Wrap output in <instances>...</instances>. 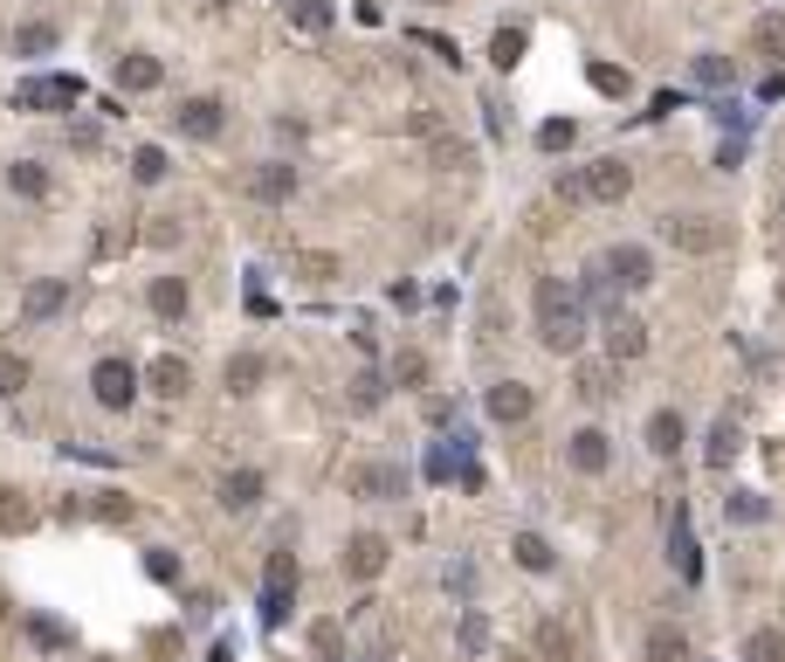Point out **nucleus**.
Returning a JSON list of instances; mask_svg holds the SVG:
<instances>
[{
    "label": "nucleus",
    "mask_w": 785,
    "mask_h": 662,
    "mask_svg": "<svg viewBox=\"0 0 785 662\" xmlns=\"http://www.w3.org/2000/svg\"><path fill=\"white\" fill-rule=\"evenodd\" d=\"M531 318H538V345L559 352V360H572L586 345V304L565 276H538L531 284Z\"/></svg>",
    "instance_id": "f257e3e1"
},
{
    "label": "nucleus",
    "mask_w": 785,
    "mask_h": 662,
    "mask_svg": "<svg viewBox=\"0 0 785 662\" xmlns=\"http://www.w3.org/2000/svg\"><path fill=\"white\" fill-rule=\"evenodd\" d=\"M627 187H634V173H627L620 159H593L579 173H559V194L565 200H593V208H620Z\"/></svg>",
    "instance_id": "f03ea898"
},
{
    "label": "nucleus",
    "mask_w": 785,
    "mask_h": 662,
    "mask_svg": "<svg viewBox=\"0 0 785 662\" xmlns=\"http://www.w3.org/2000/svg\"><path fill=\"white\" fill-rule=\"evenodd\" d=\"M662 242L675 249V256H717V249L730 242V228L717 214H662Z\"/></svg>",
    "instance_id": "7ed1b4c3"
},
{
    "label": "nucleus",
    "mask_w": 785,
    "mask_h": 662,
    "mask_svg": "<svg viewBox=\"0 0 785 662\" xmlns=\"http://www.w3.org/2000/svg\"><path fill=\"white\" fill-rule=\"evenodd\" d=\"M290 600H297V552L283 545V552H269V566H262V628H283Z\"/></svg>",
    "instance_id": "20e7f679"
},
{
    "label": "nucleus",
    "mask_w": 785,
    "mask_h": 662,
    "mask_svg": "<svg viewBox=\"0 0 785 662\" xmlns=\"http://www.w3.org/2000/svg\"><path fill=\"white\" fill-rule=\"evenodd\" d=\"M84 104V76H29L14 84V111H69Z\"/></svg>",
    "instance_id": "39448f33"
},
{
    "label": "nucleus",
    "mask_w": 785,
    "mask_h": 662,
    "mask_svg": "<svg viewBox=\"0 0 785 662\" xmlns=\"http://www.w3.org/2000/svg\"><path fill=\"white\" fill-rule=\"evenodd\" d=\"M90 394H97V407L124 415V407L139 400V366H131V360H97L90 366Z\"/></svg>",
    "instance_id": "423d86ee"
},
{
    "label": "nucleus",
    "mask_w": 785,
    "mask_h": 662,
    "mask_svg": "<svg viewBox=\"0 0 785 662\" xmlns=\"http://www.w3.org/2000/svg\"><path fill=\"white\" fill-rule=\"evenodd\" d=\"M345 490L365 497V504L407 497V470H400V463H352V470H345Z\"/></svg>",
    "instance_id": "0eeeda50"
},
{
    "label": "nucleus",
    "mask_w": 785,
    "mask_h": 662,
    "mask_svg": "<svg viewBox=\"0 0 785 662\" xmlns=\"http://www.w3.org/2000/svg\"><path fill=\"white\" fill-rule=\"evenodd\" d=\"M599 269H607L620 290H648V284H654V256H648L641 242H613L607 256H599Z\"/></svg>",
    "instance_id": "6e6552de"
},
{
    "label": "nucleus",
    "mask_w": 785,
    "mask_h": 662,
    "mask_svg": "<svg viewBox=\"0 0 785 662\" xmlns=\"http://www.w3.org/2000/svg\"><path fill=\"white\" fill-rule=\"evenodd\" d=\"M483 407H489L496 428H523V421H531V407H538V394L523 387V379H496V387L483 394Z\"/></svg>",
    "instance_id": "1a4fd4ad"
},
{
    "label": "nucleus",
    "mask_w": 785,
    "mask_h": 662,
    "mask_svg": "<svg viewBox=\"0 0 785 662\" xmlns=\"http://www.w3.org/2000/svg\"><path fill=\"white\" fill-rule=\"evenodd\" d=\"M290 194H297V166H290V159H262V166H248V200H262V208H283Z\"/></svg>",
    "instance_id": "9d476101"
},
{
    "label": "nucleus",
    "mask_w": 785,
    "mask_h": 662,
    "mask_svg": "<svg viewBox=\"0 0 785 662\" xmlns=\"http://www.w3.org/2000/svg\"><path fill=\"white\" fill-rule=\"evenodd\" d=\"M173 124H179V139H221V124H228V104L221 97H187V104L173 111Z\"/></svg>",
    "instance_id": "9b49d317"
},
{
    "label": "nucleus",
    "mask_w": 785,
    "mask_h": 662,
    "mask_svg": "<svg viewBox=\"0 0 785 662\" xmlns=\"http://www.w3.org/2000/svg\"><path fill=\"white\" fill-rule=\"evenodd\" d=\"M63 311H69V276H35V284L21 290V318H29V324H48Z\"/></svg>",
    "instance_id": "f8f14e48"
},
{
    "label": "nucleus",
    "mask_w": 785,
    "mask_h": 662,
    "mask_svg": "<svg viewBox=\"0 0 785 662\" xmlns=\"http://www.w3.org/2000/svg\"><path fill=\"white\" fill-rule=\"evenodd\" d=\"M565 463L579 470V476H607V470H613V442H607V428H579V435L565 442Z\"/></svg>",
    "instance_id": "ddd939ff"
},
{
    "label": "nucleus",
    "mask_w": 785,
    "mask_h": 662,
    "mask_svg": "<svg viewBox=\"0 0 785 662\" xmlns=\"http://www.w3.org/2000/svg\"><path fill=\"white\" fill-rule=\"evenodd\" d=\"M386 559H393V545L379 539V531H352L345 539V580H379Z\"/></svg>",
    "instance_id": "4468645a"
},
{
    "label": "nucleus",
    "mask_w": 785,
    "mask_h": 662,
    "mask_svg": "<svg viewBox=\"0 0 785 662\" xmlns=\"http://www.w3.org/2000/svg\"><path fill=\"white\" fill-rule=\"evenodd\" d=\"M668 559H675V573H683V587H696V580H703V545H696L683 504H675V518H668Z\"/></svg>",
    "instance_id": "2eb2a0df"
},
{
    "label": "nucleus",
    "mask_w": 785,
    "mask_h": 662,
    "mask_svg": "<svg viewBox=\"0 0 785 662\" xmlns=\"http://www.w3.org/2000/svg\"><path fill=\"white\" fill-rule=\"evenodd\" d=\"M262 490H269V483H262V470H228V476L214 483L221 511H234V518H242V511H255V504H262Z\"/></svg>",
    "instance_id": "dca6fc26"
},
{
    "label": "nucleus",
    "mask_w": 785,
    "mask_h": 662,
    "mask_svg": "<svg viewBox=\"0 0 785 662\" xmlns=\"http://www.w3.org/2000/svg\"><path fill=\"white\" fill-rule=\"evenodd\" d=\"M641 352H648V324H641V318H627V311L607 318V360H613V366H634Z\"/></svg>",
    "instance_id": "f3484780"
},
{
    "label": "nucleus",
    "mask_w": 785,
    "mask_h": 662,
    "mask_svg": "<svg viewBox=\"0 0 785 662\" xmlns=\"http://www.w3.org/2000/svg\"><path fill=\"white\" fill-rule=\"evenodd\" d=\"M159 84H166V63L145 56V48H131V56L118 63V90L124 97H145V90H159Z\"/></svg>",
    "instance_id": "a211bd4d"
},
{
    "label": "nucleus",
    "mask_w": 785,
    "mask_h": 662,
    "mask_svg": "<svg viewBox=\"0 0 785 662\" xmlns=\"http://www.w3.org/2000/svg\"><path fill=\"white\" fill-rule=\"evenodd\" d=\"M145 304H152V318H187V304H194V290H187V276H152L145 284Z\"/></svg>",
    "instance_id": "6ab92c4d"
},
{
    "label": "nucleus",
    "mask_w": 785,
    "mask_h": 662,
    "mask_svg": "<svg viewBox=\"0 0 785 662\" xmlns=\"http://www.w3.org/2000/svg\"><path fill=\"white\" fill-rule=\"evenodd\" d=\"M579 304H586V318H593V311H599V318H620V284L593 263V269L579 276Z\"/></svg>",
    "instance_id": "aec40b11"
},
{
    "label": "nucleus",
    "mask_w": 785,
    "mask_h": 662,
    "mask_svg": "<svg viewBox=\"0 0 785 662\" xmlns=\"http://www.w3.org/2000/svg\"><path fill=\"white\" fill-rule=\"evenodd\" d=\"M510 559H517L523 573H559V552H552L544 531H517V539H510Z\"/></svg>",
    "instance_id": "412c9836"
},
{
    "label": "nucleus",
    "mask_w": 785,
    "mask_h": 662,
    "mask_svg": "<svg viewBox=\"0 0 785 662\" xmlns=\"http://www.w3.org/2000/svg\"><path fill=\"white\" fill-rule=\"evenodd\" d=\"M221 379H228V394H255L262 379H269V360H262V352H228Z\"/></svg>",
    "instance_id": "4be33fe9"
},
{
    "label": "nucleus",
    "mask_w": 785,
    "mask_h": 662,
    "mask_svg": "<svg viewBox=\"0 0 785 662\" xmlns=\"http://www.w3.org/2000/svg\"><path fill=\"white\" fill-rule=\"evenodd\" d=\"M738 449H744V428L730 421V415H717V428H710V449H703V463H710V470H730V463H738Z\"/></svg>",
    "instance_id": "5701e85b"
},
{
    "label": "nucleus",
    "mask_w": 785,
    "mask_h": 662,
    "mask_svg": "<svg viewBox=\"0 0 785 662\" xmlns=\"http://www.w3.org/2000/svg\"><path fill=\"white\" fill-rule=\"evenodd\" d=\"M145 379H152V394H166V400H179L194 387V373H187V360H173V352H159V360L145 366Z\"/></svg>",
    "instance_id": "b1692460"
},
{
    "label": "nucleus",
    "mask_w": 785,
    "mask_h": 662,
    "mask_svg": "<svg viewBox=\"0 0 785 662\" xmlns=\"http://www.w3.org/2000/svg\"><path fill=\"white\" fill-rule=\"evenodd\" d=\"M683 449V415L675 407H654L648 415V455H675Z\"/></svg>",
    "instance_id": "393cba45"
},
{
    "label": "nucleus",
    "mask_w": 785,
    "mask_h": 662,
    "mask_svg": "<svg viewBox=\"0 0 785 662\" xmlns=\"http://www.w3.org/2000/svg\"><path fill=\"white\" fill-rule=\"evenodd\" d=\"M751 48H758V56H765V63H785V8H778V14H758V21H751Z\"/></svg>",
    "instance_id": "a878e982"
},
{
    "label": "nucleus",
    "mask_w": 785,
    "mask_h": 662,
    "mask_svg": "<svg viewBox=\"0 0 785 662\" xmlns=\"http://www.w3.org/2000/svg\"><path fill=\"white\" fill-rule=\"evenodd\" d=\"M689 76H696L703 90H730V84H738V63H730V56H717V48H703V56L689 63Z\"/></svg>",
    "instance_id": "bb28decb"
},
{
    "label": "nucleus",
    "mask_w": 785,
    "mask_h": 662,
    "mask_svg": "<svg viewBox=\"0 0 785 662\" xmlns=\"http://www.w3.org/2000/svg\"><path fill=\"white\" fill-rule=\"evenodd\" d=\"M8 187H14L21 200H48V166H42V159H14V166H8Z\"/></svg>",
    "instance_id": "cd10ccee"
},
{
    "label": "nucleus",
    "mask_w": 785,
    "mask_h": 662,
    "mask_svg": "<svg viewBox=\"0 0 785 662\" xmlns=\"http://www.w3.org/2000/svg\"><path fill=\"white\" fill-rule=\"evenodd\" d=\"M331 21H338L331 0H290V29H297V35H324Z\"/></svg>",
    "instance_id": "c85d7f7f"
},
{
    "label": "nucleus",
    "mask_w": 785,
    "mask_h": 662,
    "mask_svg": "<svg viewBox=\"0 0 785 662\" xmlns=\"http://www.w3.org/2000/svg\"><path fill=\"white\" fill-rule=\"evenodd\" d=\"M648 662H689V635L683 628H648Z\"/></svg>",
    "instance_id": "c756f323"
},
{
    "label": "nucleus",
    "mask_w": 785,
    "mask_h": 662,
    "mask_svg": "<svg viewBox=\"0 0 785 662\" xmlns=\"http://www.w3.org/2000/svg\"><path fill=\"white\" fill-rule=\"evenodd\" d=\"M63 35H56V21H21L14 29V56H48Z\"/></svg>",
    "instance_id": "7c9ffc66"
},
{
    "label": "nucleus",
    "mask_w": 785,
    "mask_h": 662,
    "mask_svg": "<svg viewBox=\"0 0 785 662\" xmlns=\"http://www.w3.org/2000/svg\"><path fill=\"white\" fill-rule=\"evenodd\" d=\"M166 173H173V159H166L159 145H139V152H131V180H139V187H159Z\"/></svg>",
    "instance_id": "2f4dec72"
},
{
    "label": "nucleus",
    "mask_w": 785,
    "mask_h": 662,
    "mask_svg": "<svg viewBox=\"0 0 785 662\" xmlns=\"http://www.w3.org/2000/svg\"><path fill=\"white\" fill-rule=\"evenodd\" d=\"M29 525H35V504L14 483H0V531H29Z\"/></svg>",
    "instance_id": "473e14b6"
},
{
    "label": "nucleus",
    "mask_w": 785,
    "mask_h": 662,
    "mask_svg": "<svg viewBox=\"0 0 785 662\" xmlns=\"http://www.w3.org/2000/svg\"><path fill=\"white\" fill-rule=\"evenodd\" d=\"M744 662H785V628H751L744 635Z\"/></svg>",
    "instance_id": "72a5a7b5"
},
{
    "label": "nucleus",
    "mask_w": 785,
    "mask_h": 662,
    "mask_svg": "<svg viewBox=\"0 0 785 662\" xmlns=\"http://www.w3.org/2000/svg\"><path fill=\"white\" fill-rule=\"evenodd\" d=\"M455 642H462V655H489V621H483V607H462Z\"/></svg>",
    "instance_id": "f704fd0d"
},
{
    "label": "nucleus",
    "mask_w": 785,
    "mask_h": 662,
    "mask_svg": "<svg viewBox=\"0 0 785 662\" xmlns=\"http://www.w3.org/2000/svg\"><path fill=\"white\" fill-rule=\"evenodd\" d=\"M393 387H400V394L428 387V360H421V352H393Z\"/></svg>",
    "instance_id": "c9c22d12"
},
{
    "label": "nucleus",
    "mask_w": 785,
    "mask_h": 662,
    "mask_svg": "<svg viewBox=\"0 0 785 662\" xmlns=\"http://www.w3.org/2000/svg\"><path fill=\"white\" fill-rule=\"evenodd\" d=\"M523 42H531L523 29H496V35H489V63H496V69H517V63H523Z\"/></svg>",
    "instance_id": "e433bc0d"
},
{
    "label": "nucleus",
    "mask_w": 785,
    "mask_h": 662,
    "mask_svg": "<svg viewBox=\"0 0 785 662\" xmlns=\"http://www.w3.org/2000/svg\"><path fill=\"white\" fill-rule=\"evenodd\" d=\"M29 379H35V366L21 360V352H0V400H14L21 387H29Z\"/></svg>",
    "instance_id": "4c0bfd02"
},
{
    "label": "nucleus",
    "mask_w": 785,
    "mask_h": 662,
    "mask_svg": "<svg viewBox=\"0 0 785 662\" xmlns=\"http://www.w3.org/2000/svg\"><path fill=\"white\" fill-rule=\"evenodd\" d=\"M586 84H593L599 97H627V90H634V76L613 69V63H593V69H586Z\"/></svg>",
    "instance_id": "58836bf2"
},
{
    "label": "nucleus",
    "mask_w": 785,
    "mask_h": 662,
    "mask_svg": "<svg viewBox=\"0 0 785 662\" xmlns=\"http://www.w3.org/2000/svg\"><path fill=\"white\" fill-rule=\"evenodd\" d=\"M434 166H441V173H468V166H476V152H468L462 139H441V132H434Z\"/></svg>",
    "instance_id": "ea45409f"
},
{
    "label": "nucleus",
    "mask_w": 785,
    "mask_h": 662,
    "mask_svg": "<svg viewBox=\"0 0 785 662\" xmlns=\"http://www.w3.org/2000/svg\"><path fill=\"white\" fill-rule=\"evenodd\" d=\"M379 400H386V379H379V373H358V379H352V415H373Z\"/></svg>",
    "instance_id": "a19ab883"
},
{
    "label": "nucleus",
    "mask_w": 785,
    "mask_h": 662,
    "mask_svg": "<svg viewBox=\"0 0 785 662\" xmlns=\"http://www.w3.org/2000/svg\"><path fill=\"white\" fill-rule=\"evenodd\" d=\"M723 511H730V518H738V525H765V518H772V504H765V497H758V490H738V497H730V504H723Z\"/></svg>",
    "instance_id": "79ce46f5"
},
{
    "label": "nucleus",
    "mask_w": 785,
    "mask_h": 662,
    "mask_svg": "<svg viewBox=\"0 0 785 662\" xmlns=\"http://www.w3.org/2000/svg\"><path fill=\"white\" fill-rule=\"evenodd\" d=\"M145 573L159 580V587H179V559H173L166 545H152V552H145Z\"/></svg>",
    "instance_id": "37998d69"
},
{
    "label": "nucleus",
    "mask_w": 785,
    "mask_h": 662,
    "mask_svg": "<svg viewBox=\"0 0 785 662\" xmlns=\"http://www.w3.org/2000/svg\"><path fill=\"white\" fill-rule=\"evenodd\" d=\"M29 635H35L42 649H69V628H63V621H48V615H29Z\"/></svg>",
    "instance_id": "c03bdc74"
},
{
    "label": "nucleus",
    "mask_w": 785,
    "mask_h": 662,
    "mask_svg": "<svg viewBox=\"0 0 785 662\" xmlns=\"http://www.w3.org/2000/svg\"><path fill=\"white\" fill-rule=\"evenodd\" d=\"M572 139H579V124H572V118H552V124L538 132V145H544V152H565Z\"/></svg>",
    "instance_id": "a18cd8bd"
},
{
    "label": "nucleus",
    "mask_w": 785,
    "mask_h": 662,
    "mask_svg": "<svg viewBox=\"0 0 785 662\" xmlns=\"http://www.w3.org/2000/svg\"><path fill=\"white\" fill-rule=\"evenodd\" d=\"M538 649L552 655V662H565V655H572V635H565L559 621H544V628H538Z\"/></svg>",
    "instance_id": "49530a36"
},
{
    "label": "nucleus",
    "mask_w": 785,
    "mask_h": 662,
    "mask_svg": "<svg viewBox=\"0 0 785 662\" xmlns=\"http://www.w3.org/2000/svg\"><path fill=\"white\" fill-rule=\"evenodd\" d=\"M613 387H607V366H586L579 373V400H607Z\"/></svg>",
    "instance_id": "de8ad7c7"
},
{
    "label": "nucleus",
    "mask_w": 785,
    "mask_h": 662,
    "mask_svg": "<svg viewBox=\"0 0 785 662\" xmlns=\"http://www.w3.org/2000/svg\"><path fill=\"white\" fill-rule=\"evenodd\" d=\"M303 276H310V284H331L338 263H331V256H303Z\"/></svg>",
    "instance_id": "09e8293b"
},
{
    "label": "nucleus",
    "mask_w": 785,
    "mask_h": 662,
    "mask_svg": "<svg viewBox=\"0 0 785 662\" xmlns=\"http://www.w3.org/2000/svg\"><path fill=\"white\" fill-rule=\"evenodd\" d=\"M145 242H159V249H166V242H179V221H166V214H159V221L145 228Z\"/></svg>",
    "instance_id": "8fccbe9b"
},
{
    "label": "nucleus",
    "mask_w": 785,
    "mask_h": 662,
    "mask_svg": "<svg viewBox=\"0 0 785 662\" xmlns=\"http://www.w3.org/2000/svg\"><path fill=\"white\" fill-rule=\"evenodd\" d=\"M228 655H234V649H228V642H221V649H214V662H228Z\"/></svg>",
    "instance_id": "3c124183"
},
{
    "label": "nucleus",
    "mask_w": 785,
    "mask_h": 662,
    "mask_svg": "<svg viewBox=\"0 0 785 662\" xmlns=\"http://www.w3.org/2000/svg\"><path fill=\"white\" fill-rule=\"evenodd\" d=\"M778 221H785V194H778Z\"/></svg>",
    "instance_id": "603ef678"
},
{
    "label": "nucleus",
    "mask_w": 785,
    "mask_h": 662,
    "mask_svg": "<svg viewBox=\"0 0 785 662\" xmlns=\"http://www.w3.org/2000/svg\"><path fill=\"white\" fill-rule=\"evenodd\" d=\"M207 8H228V0H207Z\"/></svg>",
    "instance_id": "864d4df0"
}]
</instances>
